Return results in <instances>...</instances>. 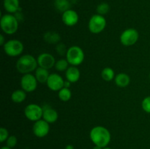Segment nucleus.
<instances>
[{
  "label": "nucleus",
  "instance_id": "17",
  "mask_svg": "<svg viewBox=\"0 0 150 149\" xmlns=\"http://www.w3.org/2000/svg\"><path fill=\"white\" fill-rule=\"evenodd\" d=\"M4 7L8 13H16L19 9V0H4Z\"/></svg>",
  "mask_w": 150,
  "mask_h": 149
},
{
  "label": "nucleus",
  "instance_id": "11",
  "mask_svg": "<svg viewBox=\"0 0 150 149\" xmlns=\"http://www.w3.org/2000/svg\"><path fill=\"white\" fill-rule=\"evenodd\" d=\"M47 86L51 90L59 91L61 90L64 86V81L62 77L58 74H51L47 80Z\"/></svg>",
  "mask_w": 150,
  "mask_h": 149
},
{
  "label": "nucleus",
  "instance_id": "18",
  "mask_svg": "<svg viewBox=\"0 0 150 149\" xmlns=\"http://www.w3.org/2000/svg\"><path fill=\"white\" fill-rule=\"evenodd\" d=\"M130 78L125 73H120L115 77V83L119 87L124 88L129 85Z\"/></svg>",
  "mask_w": 150,
  "mask_h": 149
},
{
  "label": "nucleus",
  "instance_id": "31",
  "mask_svg": "<svg viewBox=\"0 0 150 149\" xmlns=\"http://www.w3.org/2000/svg\"><path fill=\"white\" fill-rule=\"evenodd\" d=\"M65 149H74V147L72 145H67L65 147Z\"/></svg>",
  "mask_w": 150,
  "mask_h": 149
},
{
  "label": "nucleus",
  "instance_id": "13",
  "mask_svg": "<svg viewBox=\"0 0 150 149\" xmlns=\"http://www.w3.org/2000/svg\"><path fill=\"white\" fill-rule=\"evenodd\" d=\"M62 21L67 26H73L79 21V15L74 10H68L63 13Z\"/></svg>",
  "mask_w": 150,
  "mask_h": 149
},
{
  "label": "nucleus",
  "instance_id": "10",
  "mask_svg": "<svg viewBox=\"0 0 150 149\" xmlns=\"http://www.w3.org/2000/svg\"><path fill=\"white\" fill-rule=\"evenodd\" d=\"M50 130L49 124L45 120L35 121L33 126V133L38 137H43L48 134Z\"/></svg>",
  "mask_w": 150,
  "mask_h": 149
},
{
  "label": "nucleus",
  "instance_id": "23",
  "mask_svg": "<svg viewBox=\"0 0 150 149\" xmlns=\"http://www.w3.org/2000/svg\"><path fill=\"white\" fill-rule=\"evenodd\" d=\"M101 76L105 81H111L114 77V72L110 67H105L103 70L102 72H101Z\"/></svg>",
  "mask_w": 150,
  "mask_h": 149
},
{
  "label": "nucleus",
  "instance_id": "14",
  "mask_svg": "<svg viewBox=\"0 0 150 149\" xmlns=\"http://www.w3.org/2000/svg\"><path fill=\"white\" fill-rule=\"evenodd\" d=\"M43 109V113H42V118L43 120L48 123V124H51V123H54L57 121L58 119V113L57 111L52 108H51L48 105H45L42 108Z\"/></svg>",
  "mask_w": 150,
  "mask_h": 149
},
{
  "label": "nucleus",
  "instance_id": "22",
  "mask_svg": "<svg viewBox=\"0 0 150 149\" xmlns=\"http://www.w3.org/2000/svg\"><path fill=\"white\" fill-rule=\"evenodd\" d=\"M59 98L63 102H67L71 98V91L68 88L64 87L59 91Z\"/></svg>",
  "mask_w": 150,
  "mask_h": 149
},
{
  "label": "nucleus",
  "instance_id": "6",
  "mask_svg": "<svg viewBox=\"0 0 150 149\" xmlns=\"http://www.w3.org/2000/svg\"><path fill=\"white\" fill-rule=\"evenodd\" d=\"M106 26V20L101 15H94L89 22V29L92 33L98 34L102 32Z\"/></svg>",
  "mask_w": 150,
  "mask_h": 149
},
{
  "label": "nucleus",
  "instance_id": "30",
  "mask_svg": "<svg viewBox=\"0 0 150 149\" xmlns=\"http://www.w3.org/2000/svg\"><path fill=\"white\" fill-rule=\"evenodd\" d=\"M4 38L3 37L2 34L0 35V45H4Z\"/></svg>",
  "mask_w": 150,
  "mask_h": 149
},
{
  "label": "nucleus",
  "instance_id": "3",
  "mask_svg": "<svg viewBox=\"0 0 150 149\" xmlns=\"http://www.w3.org/2000/svg\"><path fill=\"white\" fill-rule=\"evenodd\" d=\"M0 25L4 33L7 34H13L18 30V21L15 16L7 14L1 17Z\"/></svg>",
  "mask_w": 150,
  "mask_h": 149
},
{
  "label": "nucleus",
  "instance_id": "15",
  "mask_svg": "<svg viewBox=\"0 0 150 149\" xmlns=\"http://www.w3.org/2000/svg\"><path fill=\"white\" fill-rule=\"evenodd\" d=\"M66 78L70 83H76L80 78V71L75 67H68L66 70Z\"/></svg>",
  "mask_w": 150,
  "mask_h": 149
},
{
  "label": "nucleus",
  "instance_id": "12",
  "mask_svg": "<svg viewBox=\"0 0 150 149\" xmlns=\"http://www.w3.org/2000/svg\"><path fill=\"white\" fill-rule=\"evenodd\" d=\"M38 63L40 67L46 69H51V67L55 65V58H54L51 54L44 53L40 54L38 58Z\"/></svg>",
  "mask_w": 150,
  "mask_h": 149
},
{
  "label": "nucleus",
  "instance_id": "19",
  "mask_svg": "<svg viewBox=\"0 0 150 149\" xmlns=\"http://www.w3.org/2000/svg\"><path fill=\"white\" fill-rule=\"evenodd\" d=\"M54 6L58 11L64 13L67 10H70V3L68 0H55Z\"/></svg>",
  "mask_w": 150,
  "mask_h": 149
},
{
  "label": "nucleus",
  "instance_id": "5",
  "mask_svg": "<svg viewBox=\"0 0 150 149\" xmlns=\"http://www.w3.org/2000/svg\"><path fill=\"white\" fill-rule=\"evenodd\" d=\"M4 51L10 56H17L23 51V45L18 39H11L4 45Z\"/></svg>",
  "mask_w": 150,
  "mask_h": 149
},
{
  "label": "nucleus",
  "instance_id": "34",
  "mask_svg": "<svg viewBox=\"0 0 150 149\" xmlns=\"http://www.w3.org/2000/svg\"><path fill=\"white\" fill-rule=\"evenodd\" d=\"M103 149H111V148H110L105 147V148H103Z\"/></svg>",
  "mask_w": 150,
  "mask_h": 149
},
{
  "label": "nucleus",
  "instance_id": "32",
  "mask_svg": "<svg viewBox=\"0 0 150 149\" xmlns=\"http://www.w3.org/2000/svg\"><path fill=\"white\" fill-rule=\"evenodd\" d=\"M93 149H103V148L100 147V146H98V145H95V147L93 148Z\"/></svg>",
  "mask_w": 150,
  "mask_h": 149
},
{
  "label": "nucleus",
  "instance_id": "21",
  "mask_svg": "<svg viewBox=\"0 0 150 149\" xmlns=\"http://www.w3.org/2000/svg\"><path fill=\"white\" fill-rule=\"evenodd\" d=\"M44 39L45 42L51 44L57 43L59 41L60 37L57 33L54 32H48L44 34Z\"/></svg>",
  "mask_w": 150,
  "mask_h": 149
},
{
  "label": "nucleus",
  "instance_id": "28",
  "mask_svg": "<svg viewBox=\"0 0 150 149\" xmlns=\"http://www.w3.org/2000/svg\"><path fill=\"white\" fill-rule=\"evenodd\" d=\"M8 135V131H7L6 129H4V127H1V128L0 129V142H1V143H3L4 141L7 140V138L9 137Z\"/></svg>",
  "mask_w": 150,
  "mask_h": 149
},
{
  "label": "nucleus",
  "instance_id": "16",
  "mask_svg": "<svg viewBox=\"0 0 150 149\" xmlns=\"http://www.w3.org/2000/svg\"><path fill=\"white\" fill-rule=\"evenodd\" d=\"M49 75L50 74L48 73V70H46V69L42 68V67H39V68L36 69L35 77H36L37 80L39 83H47V80L49 77Z\"/></svg>",
  "mask_w": 150,
  "mask_h": 149
},
{
  "label": "nucleus",
  "instance_id": "33",
  "mask_svg": "<svg viewBox=\"0 0 150 149\" xmlns=\"http://www.w3.org/2000/svg\"><path fill=\"white\" fill-rule=\"evenodd\" d=\"M1 149H12V148H9L8 146H4V147L1 148Z\"/></svg>",
  "mask_w": 150,
  "mask_h": 149
},
{
  "label": "nucleus",
  "instance_id": "24",
  "mask_svg": "<svg viewBox=\"0 0 150 149\" xmlns=\"http://www.w3.org/2000/svg\"><path fill=\"white\" fill-rule=\"evenodd\" d=\"M68 64L69 62L67 61V60L60 59L56 62L55 67L57 69V70H58V71L63 72L68 69Z\"/></svg>",
  "mask_w": 150,
  "mask_h": 149
},
{
  "label": "nucleus",
  "instance_id": "35",
  "mask_svg": "<svg viewBox=\"0 0 150 149\" xmlns=\"http://www.w3.org/2000/svg\"><path fill=\"white\" fill-rule=\"evenodd\" d=\"M149 78H150V73H149Z\"/></svg>",
  "mask_w": 150,
  "mask_h": 149
},
{
  "label": "nucleus",
  "instance_id": "8",
  "mask_svg": "<svg viewBox=\"0 0 150 149\" xmlns=\"http://www.w3.org/2000/svg\"><path fill=\"white\" fill-rule=\"evenodd\" d=\"M43 109L36 104H30L27 105L24 110V114L26 118L32 121H37L40 120L42 117Z\"/></svg>",
  "mask_w": 150,
  "mask_h": 149
},
{
  "label": "nucleus",
  "instance_id": "1",
  "mask_svg": "<svg viewBox=\"0 0 150 149\" xmlns=\"http://www.w3.org/2000/svg\"><path fill=\"white\" fill-rule=\"evenodd\" d=\"M90 138L95 145L105 148L111 141V134L105 127L98 126L91 130Z\"/></svg>",
  "mask_w": 150,
  "mask_h": 149
},
{
  "label": "nucleus",
  "instance_id": "2",
  "mask_svg": "<svg viewBox=\"0 0 150 149\" xmlns=\"http://www.w3.org/2000/svg\"><path fill=\"white\" fill-rule=\"evenodd\" d=\"M38 64V60L35 57L32 55H24L20 57L16 62V69L19 72L28 74L35 70Z\"/></svg>",
  "mask_w": 150,
  "mask_h": 149
},
{
  "label": "nucleus",
  "instance_id": "20",
  "mask_svg": "<svg viewBox=\"0 0 150 149\" xmlns=\"http://www.w3.org/2000/svg\"><path fill=\"white\" fill-rule=\"evenodd\" d=\"M26 97L25 91L23 90H16L13 91L11 95V99L16 103H21L23 102Z\"/></svg>",
  "mask_w": 150,
  "mask_h": 149
},
{
  "label": "nucleus",
  "instance_id": "25",
  "mask_svg": "<svg viewBox=\"0 0 150 149\" xmlns=\"http://www.w3.org/2000/svg\"><path fill=\"white\" fill-rule=\"evenodd\" d=\"M109 11V5L107 3H101L97 7V12L99 15H105Z\"/></svg>",
  "mask_w": 150,
  "mask_h": 149
},
{
  "label": "nucleus",
  "instance_id": "29",
  "mask_svg": "<svg viewBox=\"0 0 150 149\" xmlns=\"http://www.w3.org/2000/svg\"><path fill=\"white\" fill-rule=\"evenodd\" d=\"M57 53L62 56L64 55V54H65V53H67V51H66L65 46H64V45H63V44H59V45H57Z\"/></svg>",
  "mask_w": 150,
  "mask_h": 149
},
{
  "label": "nucleus",
  "instance_id": "9",
  "mask_svg": "<svg viewBox=\"0 0 150 149\" xmlns=\"http://www.w3.org/2000/svg\"><path fill=\"white\" fill-rule=\"evenodd\" d=\"M38 85L36 77L32 74H25L21 80V86L22 89L26 92H32L35 91Z\"/></svg>",
  "mask_w": 150,
  "mask_h": 149
},
{
  "label": "nucleus",
  "instance_id": "4",
  "mask_svg": "<svg viewBox=\"0 0 150 149\" xmlns=\"http://www.w3.org/2000/svg\"><path fill=\"white\" fill-rule=\"evenodd\" d=\"M67 56V60L73 66H78L83 62L84 59V53L83 51L80 47L79 46H72L67 50L66 53Z\"/></svg>",
  "mask_w": 150,
  "mask_h": 149
},
{
  "label": "nucleus",
  "instance_id": "7",
  "mask_svg": "<svg viewBox=\"0 0 150 149\" xmlns=\"http://www.w3.org/2000/svg\"><path fill=\"white\" fill-rule=\"evenodd\" d=\"M139 37V32L136 29H128L122 33L120 36V41L125 46H131L137 42Z\"/></svg>",
  "mask_w": 150,
  "mask_h": 149
},
{
  "label": "nucleus",
  "instance_id": "27",
  "mask_svg": "<svg viewBox=\"0 0 150 149\" xmlns=\"http://www.w3.org/2000/svg\"><path fill=\"white\" fill-rule=\"evenodd\" d=\"M17 142H18V140H17V137H16V136L14 135L10 136L7 140V146H8V147L10 148H14L15 146L16 145Z\"/></svg>",
  "mask_w": 150,
  "mask_h": 149
},
{
  "label": "nucleus",
  "instance_id": "26",
  "mask_svg": "<svg viewBox=\"0 0 150 149\" xmlns=\"http://www.w3.org/2000/svg\"><path fill=\"white\" fill-rule=\"evenodd\" d=\"M142 108L145 112L150 113V96H146V98L144 99V100L142 101Z\"/></svg>",
  "mask_w": 150,
  "mask_h": 149
}]
</instances>
